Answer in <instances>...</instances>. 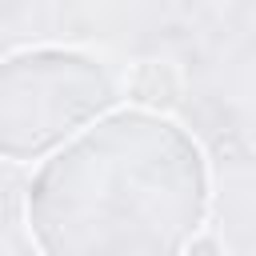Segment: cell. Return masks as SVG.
<instances>
[{
    "mask_svg": "<svg viewBox=\"0 0 256 256\" xmlns=\"http://www.w3.org/2000/svg\"><path fill=\"white\" fill-rule=\"evenodd\" d=\"M204 200L196 144L168 120L124 112L36 176L28 216L60 256H156L184 248Z\"/></svg>",
    "mask_w": 256,
    "mask_h": 256,
    "instance_id": "cell-1",
    "label": "cell"
},
{
    "mask_svg": "<svg viewBox=\"0 0 256 256\" xmlns=\"http://www.w3.org/2000/svg\"><path fill=\"white\" fill-rule=\"evenodd\" d=\"M112 100L100 64L76 52H24L0 64V152L40 156Z\"/></svg>",
    "mask_w": 256,
    "mask_h": 256,
    "instance_id": "cell-2",
    "label": "cell"
}]
</instances>
